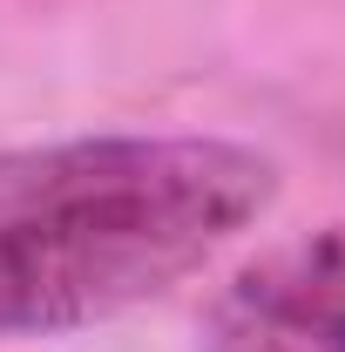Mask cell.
I'll list each match as a JSON object with an SVG mask.
<instances>
[{
    "mask_svg": "<svg viewBox=\"0 0 345 352\" xmlns=\"http://www.w3.org/2000/svg\"><path fill=\"white\" fill-rule=\"evenodd\" d=\"M203 352H345V217L244 264L203 318Z\"/></svg>",
    "mask_w": 345,
    "mask_h": 352,
    "instance_id": "2",
    "label": "cell"
},
{
    "mask_svg": "<svg viewBox=\"0 0 345 352\" xmlns=\"http://www.w3.org/2000/svg\"><path fill=\"white\" fill-rule=\"evenodd\" d=\"M278 197L230 135H75L0 149V339H54L163 298Z\"/></svg>",
    "mask_w": 345,
    "mask_h": 352,
    "instance_id": "1",
    "label": "cell"
}]
</instances>
